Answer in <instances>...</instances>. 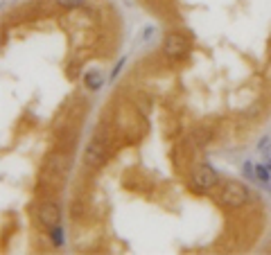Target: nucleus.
<instances>
[{
	"mask_svg": "<svg viewBox=\"0 0 271 255\" xmlns=\"http://www.w3.org/2000/svg\"><path fill=\"white\" fill-rule=\"evenodd\" d=\"M222 203L228 208H242L248 201V188L247 185L237 183V181H228V183L222 188Z\"/></svg>",
	"mask_w": 271,
	"mask_h": 255,
	"instance_id": "obj_1",
	"label": "nucleus"
},
{
	"mask_svg": "<svg viewBox=\"0 0 271 255\" xmlns=\"http://www.w3.org/2000/svg\"><path fill=\"white\" fill-rule=\"evenodd\" d=\"M190 183H192L195 190H201V192L212 190V188L219 183V176H217V172H215L210 165H197L195 170H192Z\"/></svg>",
	"mask_w": 271,
	"mask_h": 255,
	"instance_id": "obj_2",
	"label": "nucleus"
},
{
	"mask_svg": "<svg viewBox=\"0 0 271 255\" xmlns=\"http://www.w3.org/2000/svg\"><path fill=\"white\" fill-rule=\"evenodd\" d=\"M163 52H165V57H170V59H183V57H188V52H190V43L183 34L172 32V34H167L165 39H163Z\"/></svg>",
	"mask_w": 271,
	"mask_h": 255,
	"instance_id": "obj_3",
	"label": "nucleus"
},
{
	"mask_svg": "<svg viewBox=\"0 0 271 255\" xmlns=\"http://www.w3.org/2000/svg\"><path fill=\"white\" fill-rule=\"evenodd\" d=\"M39 219H41V224L45 226V228H54V226H59L61 224V208H59V203H54V201L41 203V208H39Z\"/></svg>",
	"mask_w": 271,
	"mask_h": 255,
	"instance_id": "obj_4",
	"label": "nucleus"
},
{
	"mask_svg": "<svg viewBox=\"0 0 271 255\" xmlns=\"http://www.w3.org/2000/svg\"><path fill=\"white\" fill-rule=\"evenodd\" d=\"M106 160V147L100 140H90L86 151H84V163L89 167H100Z\"/></svg>",
	"mask_w": 271,
	"mask_h": 255,
	"instance_id": "obj_5",
	"label": "nucleus"
},
{
	"mask_svg": "<svg viewBox=\"0 0 271 255\" xmlns=\"http://www.w3.org/2000/svg\"><path fill=\"white\" fill-rule=\"evenodd\" d=\"M84 84H86V88H90V90H100L102 84H104V79H102L100 70H90V72H86Z\"/></svg>",
	"mask_w": 271,
	"mask_h": 255,
	"instance_id": "obj_6",
	"label": "nucleus"
},
{
	"mask_svg": "<svg viewBox=\"0 0 271 255\" xmlns=\"http://www.w3.org/2000/svg\"><path fill=\"white\" fill-rule=\"evenodd\" d=\"M50 237H52L54 246H64V231H61V226H54V228H50Z\"/></svg>",
	"mask_w": 271,
	"mask_h": 255,
	"instance_id": "obj_7",
	"label": "nucleus"
},
{
	"mask_svg": "<svg viewBox=\"0 0 271 255\" xmlns=\"http://www.w3.org/2000/svg\"><path fill=\"white\" fill-rule=\"evenodd\" d=\"M269 167H262V165H258L255 167V181H260V183H269Z\"/></svg>",
	"mask_w": 271,
	"mask_h": 255,
	"instance_id": "obj_8",
	"label": "nucleus"
},
{
	"mask_svg": "<svg viewBox=\"0 0 271 255\" xmlns=\"http://www.w3.org/2000/svg\"><path fill=\"white\" fill-rule=\"evenodd\" d=\"M61 7H66V9H75V7H82L86 0H57Z\"/></svg>",
	"mask_w": 271,
	"mask_h": 255,
	"instance_id": "obj_9",
	"label": "nucleus"
},
{
	"mask_svg": "<svg viewBox=\"0 0 271 255\" xmlns=\"http://www.w3.org/2000/svg\"><path fill=\"white\" fill-rule=\"evenodd\" d=\"M267 149H269V140H262V143H260V151H267Z\"/></svg>",
	"mask_w": 271,
	"mask_h": 255,
	"instance_id": "obj_10",
	"label": "nucleus"
},
{
	"mask_svg": "<svg viewBox=\"0 0 271 255\" xmlns=\"http://www.w3.org/2000/svg\"><path fill=\"white\" fill-rule=\"evenodd\" d=\"M269 170H271V158H269Z\"/></svg>",
	"mask_w": 271,
	"mask_h": 255,
	"instance_id": "obj_11",
	"label": "nucleus"
}]
</instances>
